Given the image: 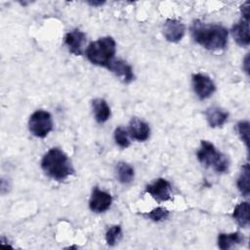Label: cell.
<instances>
[{
  "label": "cell",
  "instance_id": "obj_1",
  "mask_svg": "<svg viewBox=\"0 0 250 250\" xmlns=\"http://www.w3.org/2000/svg\"><path fill=\"white\" fill-rule=\"evenodd\" d=\"M193 39L207 50H222L228 43V30L220 24H208L199 20L190 25Z\"/></svg>",
  "mask_w": 250,
  "mask_h": 250
},
{
  "label": "cell",
  "instance_id": "obj_2",
  "mask_svg": "<svg viewBox=\"0 0 250 250\" xmlns=\"http://www.w3.org/2000/svg\"><path fill=\"white\" fill-rule=\"evenodd\" d=\"M41 167L50 178L57 181H63L74 172L67 155L58 147H53L45 153Z\"/></svg>",
  "mask_w": 250,
  "mask_h": 250
},
{
  "label": "cell",
  "instance_id": "obj_3",
  "mask_svg": "<svg viewBox=\"0 0 250 250\" xmlns=\"http://www.w3.org/2000/svg\"><path fill=\"white\" fill-rule=\"evenodd\" d=\"M115 54V41L113 38L106 36L92 42L87 50L88 60L97 65L107 67Z\"/></svg>",
  "mask_w": 250,
  "mask_h": 250
},
{
  "label": "cell",
  "instance_id": "obj_4",
  "mask_svg": "<svg viewBox=\"0 0 250 250\" xmlns=\"http://www.w3.org/2000/svg\"><path fill=\"white\" fill-rule=\"evenodd\" d=\"M199 162L205 167H212L217 173H225L229 170V159L222 152L218 151L215 146L207 141H201L200 148L197 151Z\"/></svg>",
  "mask_w": 250,
  "mask_h": 250
},
{
  "label": "cell",
  "instance_id": "obj_5",
  "mask_svg": "<svg viewBox=\"0 0 250 250\" xmlns=\"http://www.w3.org/2000/svg\"><path fill=\"white\" fill-rule=\"evenodd\" d=\"M29 131L38 138H44L53 129L52 116L45 110L33 112L28 121Z\"/></svg>",
  "mask_w": 250,
  "mask_h": 250
},
{
  "label": "cell",
  "instance_id": "obj_6",
  "mask_svg": "<svg viewBox=\"0 0 250 250\" xmlns=\"http://www.w3.org/2000/svg\"><path fill=\"white\" fill-rule=\"evenodd\" d=\"M192 86L195 94L201 100L209 98L215 91L214 82L210 77L202 73L192 75Z\"/></svg>",
  "mask_w": 250,
  "mask_h": 250
},
{
  "label": "cell",
  "instance_id": "obj_7",
  "mask_svg": "<svg viewBox=\"0 0 250 250\" xmlns=\"http://www.w3.org/2000/svg\"><path fill=\"white\" fill-rule=\"evenodd\" d=\"M146 192L151 195L157 202L171 200V186L169 182L163 178L157 179L153 184H150L146 188Z\"/></svg>",
  "mask_w": 250,
  "mask_h": 250
},
{
  "label": "cell",
  "instance_id": "obj_8",
  "mask_svg": "<svg viewBox=\"0 0 250 250\" xmlns=\"http://www.w3.org/2000/svg\"><path fill=\"white\" fill-rule=\"evenodd\" d=\"M112 197L109 193L106 191L101 190L99 188H95L93 189L90 201H89V206L90 209L93 212L96 213H102L106 211L111 204Z\"/></svg>",
  "mask_w": 250,
  "mask_h": 250
},
{
  "label": "cell",
  "instance_id": "obj_9",
  "mask_svg": "<svg viewBox=\"0 0 250 250\" xmlns=\"http://www.w3.org/2000/svg\"><path fill=\"white\" fill-rule=\"evenodd\" d=\"M163 35L169 42H179L185 34V25L181 21L168 19L163 23Z\"/></svg>",
  "mask_w": 250,
  "mask_h": 250
},
{
  "label": "cell",
  "instance_id": "obj_10",
  "mask_svg": "<svg viewBox=\"0 0 250 250\" xmlns=\"http://www.w3.org/2000/svg\"><path fill=\"white\" fill-rule=\"evenodd\" d=\"M85 42L86 35L79 29H74L67 32L64 37V43L67 46L69 52L75 56L82 55Z\"/></svg>",
  "mask_w": 250,
  "mask_h": 250
},
{
  "label": "cell",
  "instance_id": "obj_11",
  "mask_svg": "<svg viewBox=\"0 0 250 250\" xmlns=\"http://www.w3.org/2000/svg\"><path fill=\"white\" fill-rule=\"evenodd\" d=\"M107 68L112 71L116 76L120 77L125 83H129L134 79L132 66L122 60H112Z\"/></svg>",
  "mask_w": 250,
  "mask_h": 250
},
{
  "label": "cell",
  "instance_id": "obj_12",
  "mask_svg": "<svg viewBox=\"0 0 250 250\" xmlns=\"http://www.w3.org/2000/svg\"><path fill=\"white\" fill-rule=\"evenodd\" d=\"M231 31L235 42L239 46L246 47L249 45V21L242 19L232 26Z\"/></svg>",
  "mask_w": 250,
  "mask_h": 250
},
{
  "label": "cell",
  "instance_id": "obj_13",
  "mask_svg": "<svg viewBox=\"0 0 250 250\" xmlns=\"http://www.w3.org/2000/svg\"><path fill=\"white\" fill-rule=\"evenodd\" d=\"M129 133L133 139L144 142L149 137V127L145 121L133 118L129 124Z\"/></svg>",
  "mask_w": 250,
  "mask_h": 250
},
{
  "label": "cell",
  "instance_id": "obj_14",
  "mask_svg": "<svg viewBox=\"0 0 250 250\" xmlns=\"http://www.w3.org/2000/svg\"><path fill=\"white\" fill-rule=\"evenodd\" d=\"M205 116L208 121V124L211 127L215 128L221 127L223 126V124L226 123V121L229 118V113L218 106H212L205 111Z\"/></svg>",
  "mask_w": 250,
  "mask_h": 250
},
{
  "label": "cell",
  "instance_id": "obj_15",
  "mask_svg": "<svg viewBox=\"0 0 250 250\" xmlns=\"http://www.w3.org/2000/svg\"><path fill=\"white\" fill-rule=\"evenodd\" d=\"M244 241V237L239 232L220 233L218 236V246L222 250H228L233 245L240 244Z\"/></svg>",
  "mask_w": 250,
  "mask_h": 250
},
{
  "label": "cell",
  "instance_id": "obj_16",
  "mask_svg": "<svg viewBox=\"0 0 250 250\" xmlns=\"http://www.w3.org/2000/svg\"><path fill=\"white\" fill-rule=\"evenodd\" d=\"M93 109H94L95 118L99 123L105 122L110 116V108L104 99L94 100Z\"/></svg>",
  "mask_w": 250,
  "mask_h": 250
},
{
  "label": "cell",
  "instance_id": "obj_17",
  "mask_svg": "<svg viewBox=\"0 0 250 250\" xmlns=\"http://www.w3.org/2000/svg\"><path fill=\"white\" fill-rule=\"evenodd\" d=\"M232 218L240 227H247L249 225V203L245 201L237 204L232 212Z\"/></svg>",
  "mask_w": 250,
  "mask_h": 250
},
{
  "label": "cell",
  "instance_id": "obj_18",
  "mask_svg": "<svg viewBox=\"0 0 250 250\" xmlns=\"http://www.w3.org/2000/svg\"><path fill=\"white\" fill-rule=\"evenodd\" d=\"M116 174L121 184H130L134 179V169L126 162H118L116 165Z\"/></svg>",
  "mask_w": 250,
  "mask_h": 250
},
{
  "label": "cell",
  "instance_id": "obj_19",
  "mask_svg": "<svg viewBox=\"0 0 250 250\" xmlns=\"http://www.w3.org/2000/svg\"><path fill=\"white\" fill-rule=\"evenodd\" d=\"M249 180H250V168H249V164L246 163L242 166L241 173L237 179V188L244 196H248L250 193Z\"/></svg>",
  "mask_w": 250,
  "mask_h": 250
},
{
  "label": "cell",
  "instance_id": "obj_20",
  "mask_svg": "<svg viewBox=\"0 0 250 250\" xmlns=\"http://www.w3.org/2000/svg\"><path fill=\"white\" fill-rule=\"evenodd\" d=\"M114 140L120 147L126 148L130 146V141L128 139L127 132L122 127H118V128L115 129V131H114Z\"/></svg>",
  "mask_w": 250,
  "mask_h": 250
},
{
  "label": "cell",
  "instance_id": "obj_21",
  "mask_svg": "<svg viewBox=\"0 0 250 250\" xmlns=\"http://www.w3.org/2000/svg\"><path fill=\"white\" fill-rule=\"evenodd\" d=\"M121 236L120 226H112L105 233V240L109 246H113Z\"/></svg>",
  "mask_w": 250,
  "mask_h": 250
},
{
  "label": "cell",
  "instance_id": "obj_22",
  "mask_svg": "<svg viewBox=\"0 0 250 250\" xmlns=\"http://www.w3.org/2000/svg\"><path fill=\"white\" fill-rule=\"evenodd\" d=\"M147 218H149L150 220H152L153 222H160L162 220L167 219V217L169 216V211L165 208L162 207H157L153 210H151L150 212L145 214Z\"/></svg>",
  "mask_w": 250,
  "mask_h": 250
},
{
  "label": "cell",
  "instance_id": "obj_23",
  "mask_svg": "<svg viewBox=\"0 0 250 250\" xmlns=\"http://www.w3.org/2000/svg\"><path fill=\"white\" fill-rule=\"evenodd\" d=\"M237 131L244 142L246 147H249V122L248 121H240L237 123Z\"/></svg>",
  "mask_w": 250,
  "mask_h": 250
},
{
  "label": "cell",
  "instance_id": "obj_24",
  "mask_svg": "<svg viewBox=\"0 0 250 250\" xmlns=\"http://www.w3.org/2000/svg\"><path fill=\"white\" fill-rule=\"evenodd\" d=\"M240 10H241V14H242V18L246 21H249V3L246 2L244 3L241 7H240Z\"/></svg>",
  "mask_w": 250,
  "mask_h": 250
},
{
  "label": "cell",
  "instance_id": "obj_25",
  "mask_svg": "<svg viewBox=\"0 0 250 250\" xmlns=\"http://www.w3.org/2000/svg\"><path fill=\"white\" fill-rule=\"evenodd\" d=\"M243 67H244L245 71L247 72V74H249V54H248V55L245 57V59H244Z\"/></svg>",
  "mask_w": 250,
  "mask_h": 250
},
{
  "label": "cell",
  "instance_id": "obj_26",
  "mask_svg": "<svg viewBox=\"0 0 250 250\" xmlns=\"http://www.w3.org/2000/svg\"><path fill=\"white\" fill-rule=\"evenodd\" d=\"M104 3V2H102V1H99V2H97V1L89 2V4H90V5H92V6H102Z\"/></svg>",
  "mask_w": 250,
  "mask_h": 250
}]
</instances>
